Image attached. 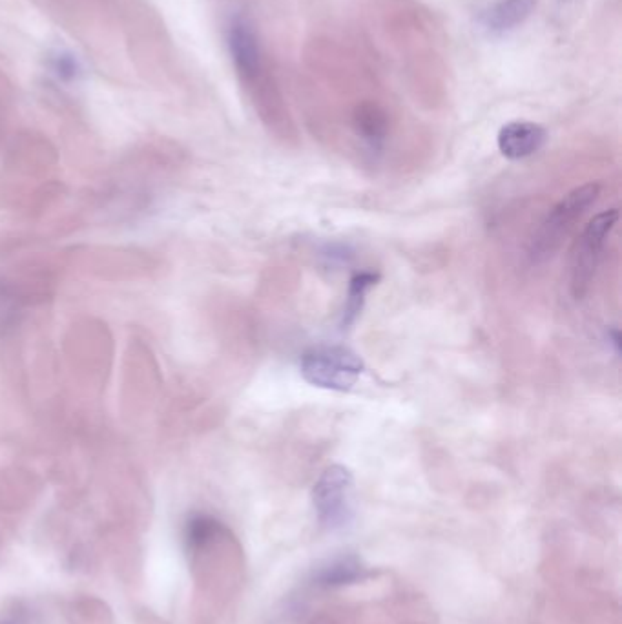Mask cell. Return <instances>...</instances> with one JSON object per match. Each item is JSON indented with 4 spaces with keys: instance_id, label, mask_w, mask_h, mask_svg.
Masks as SVG:
<instances>
[{
    "instance_id": "6da1fadb",
    "label": "cell",
    "mask_w": 622,
    "mask_h": 624,
    "mask_svg": "<svg viewBox=\"0 0 622 624\" xmlns=\"http://www.w3.org/2000/svg\"><path fill=\"white\" fill-rule=\"evenodd\" d=\"M599 196H601V185L586 183L581 187L573 188L560 199L540 223L533 240L529 243L531 263L539 265V263L551 260L557 254L560 245L570 236L575 223L581 221L582 216L588 212L591 205H595Z\"/></svg>"
},
{
    "instance_id": "7a4b0ae2",
    "label": "cell",
    "mask_w": 622,
    "mask_h": 624,
    "mask_svg": "<svg viewBox=\"0 0 622 624\" xmlns=\"http://www.w3.org/2000/svg\"><path fill=\"white\" fill-rule=\"evenodd\" d=\"M305 382L327 391H351L362 376L365 364L358 354L342 345H316L301 356Z\"/></svg>"
},
{
    "instance_id": "3957f363",
    "label": "cell",
    "mask_w": 622,
    "mask_h": 624,
    "mask_svg": "<svg viewBox=\"0 0 622 624\" xmlns=\"http://www.w3.org/2000/svg\"><path fill=\"white\" fill-rule=\"evenodd\" d=\"M619 221V210L610 208L597 214L586 225L571 254L570 291L575 300H582L590 291L591 281L601 261L604 243Z\"/></svg>"
},
{
    "instance_id": "277c9868",
    "label": "cell",
    "mask_w": 622,
    "mask_h": 624,
    "mask_svg": "<svg viewBox=\"0 0 622 624\" xmlns=\"http://www.w3.org/2000/svg\"><path fill=\"white\" fill-rule=\"evenodd\" d=\"M312 504L318 520L329 530L347 526L353 519L354 477L351 469L334 464L323 471L312 488Z\"/></svg>"
},
{
    "instance_id": "5b68a950",
    "label": "cell",
    "mask_w": 622,
    "mask_h": 624,
    "mask_svg": "<svg viewBox=\"0 0 622 624\" xmlns=\"http://www.w3.org/2000/svg\"><path fill=\"white\" fill-rule=\"evenodd\" d=\"M229 48L238 75L247 86L267 75V64L260 37L249 21L245 19L232 21L229 28Z\"/></svg>"
},
{
    "instance_id": "8992f818",
    "label": "cell",
    "mask_w": 622,
    "mask_h": 624,
    "mask_svg": "<svg viewBox=\"0 0 622 624\" xmlns=\"http://www.w3.org/2000/svg\"><path fill=\"white\" fill-rule=\"evenodd\" d=\"M546 139L548 132L544 126L531 121H513L500 128L497 137L498 150L511 161H519L537 154L546 145Z\"/></svg>"
},
{
    "instance_id": "52a82bcc",
    "label": "cell",
    "mask_w": 622,
    "mask_h": 624,
    "mask_svg": "<svg viewBox=\"0 0 622 624\" xmlns=\"http://www.w3.org/2000/svg\"><path fill=\"white\" fill-rule=\"evenodd\" d=\"M537 0H498L482 13V26L491 35H506L528 21Z\"/></svg>"
},
{
    "instance_id": "ba28073f",
    "label": "cell",
    "mask_w": 622,
    "mask_h": 624,
    "mask_svg": "<svg viewBox=\"0 0 622 624\" xmlns=\"http://www.w3.org/2000/svg\"><path fill=\"white\" fill-rule=\"evenodd\" d=\"M354 132L371 150H382L389 136V115L382 104L362 101L354 108Z\"/></svg>"
},
{
    "instance_id": "9c48e42d",
    "label": "cell",
    "mask_w": 622,
    "mask_h": 624,
    "mask_svg": "<svg viewBox=\"0 0 622 624\" xmlns=\"http://www.w3.org/2000/svg\"><path fill=\"white\" fill-rule=\"evenodd\" d=\"M367 577V568L358 557H340L322 566L314 573V583L323 588H336L345 584L358 583Z\"/></svg>"
},
{
    "instance_id": "30bf717a",
    "label": "cell",
    "mask_w": 622,
    "mask_h": 624,
    "mask_svg": "<svg viewBox=\"0 0 622 624\" xmlns=\"http://www.w3.org/2000/svg\"><path fill=\"white\" fill-rule=\"evenodd\" d=\"M380 276L374 272H358L351 278L349 283V292H347V300L343 307L342 327L347 329L351 327L358 316L362 314L363 305H365V296L378 283Z\"/></svg>"
},
{
    "instance_id": "8fae6325",
    "label": "cell",
    "mask_w": 622,
    "mask_h": 624,
    "mask_svg": "<svg viewBox=\"0 0 622 624\" xmlns=\"http://www.w3.org/2000/svg\"><path fill=\"white\" fill-rule=\"evenodd\" d=\"M223 533V526L219 520L208 515H194L188 520L185 528V541L190 552H199L207 548L210 542L216 541Z\"/></svg>"
},
{
    "instance_id": "7c38bea8",
    "label": "cell",
    "mask_w": 622,
    "mask_h": 624,
    "mask_svg": "<svg viewBox=\"0 0 622 624\" xmlns=\"http://www.w3.org/2000/svg\"><path fill=\"white\" fill-rule=\"evenodd\" d=\"M608 342L613 345V351H615V353H621V334H619L617 329H610V331H608Z\"/></svg>"
},
{
    "instance_id": "4fadbf2b",
    "label": "cell",
    "mask_w": 622,
    "mask_h": 624,
    "mask_svg": "<svg viewBox=\"0 0 622 624\" xmlns=\"http://www.w3.org/2000/svg\"><path fill=\"white\" fill-rule=\"evenodd\" d=\"M0 624H13V623H10V621H4V623H0Z\"/></svg>"
}]
</instances>
